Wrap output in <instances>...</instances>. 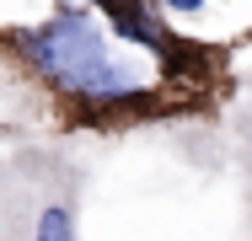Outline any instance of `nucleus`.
<instances>
[{"instance_id":"1","label":"nucleus","mask_w":252,"mask_h":241,"mask_svg":"<svg viewBox=\"0 0 252 241\" xmlns=\"http://www.w3.org/2000/svg\"><path fill=\"white\" fill-rule=\"evenodd\" d=\"M0 70L59 134L97 140L220 123L236 91L231 48L183 32L161 0H54L0 27Z\"/></svg>"},{"instance_id":"2","label":"nucleus","mask_w":252,"mask_h":241,"mask_svg":"<svg viewBox=\"0 0 252 241\" xmlns=\"http://www.w3.org/2000/svg\"><path fill=\"white\" fill-rule=\"evenodd\" d=\"M92 166L64 145H11L0 241H81Z\"/></svg>"},{"instance_id":"3","label":"nucleus","mask_w":252,"mask_h":241,"mask_svg":"<svg viewBox=\"0 0 252 241\" xmlns=\"http://www.w3.org/2000/svg\"><path fill=\"white\" fill-rule=\"evenodd\" d=\"M220 129H225V140H231V155L247 161V155H252V75L231 91L225 113H220Z\"/></svg>"},{"instance_id":"4","label":"nucleus","mask_w":252,"mask_h":241,"mask_svg":"<svg viewBox=\"0 0 252 241\" xmlns=\"http://www.w3.org/2000/svg\"><path fill=\"white\" fill-rule=\"evenodd\" d=\"M242 166V198H247V241H252V155L247 161H236Z\"/></svg>"},{"instance_id":"5","label":"nucleus","mask_w":252,"mask_h":241,"mask_svg":"<svg viewBox=\"0 0 252 241\" xmlns=\"http://www.w3.org/2000/svg\"><path fill=\"white\" fill-rule=\"evenodd\" d=\"M161 5H166V16H199L209 0H161Z\"/></svg>"},{"instance_id":"6","label":"nucleus","mask_w":252,"mask_h":241,"mask_svg":"<svg viewBox=\"0 0 252 241\" xmlns=\"http://www.w3.org/2000/svg\"><path fill=\"white\" fill-rule=\"evenodd\" d=\"M5 161H11V145L0 140V188H5Z\"/></svg>"}]
</instances>
